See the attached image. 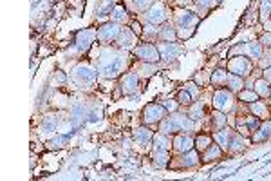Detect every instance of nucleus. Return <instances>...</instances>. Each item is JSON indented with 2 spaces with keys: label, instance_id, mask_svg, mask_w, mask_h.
<instances>
[{
  "label": "nucleus",
  "instance_id": "obj_12",
  "mask_svg": "<svg viewBox=\"0 0 271 181\" xmlns=\"http://www.w3.org/2000/svg\"><path fill=\"white\" fill-rule=\"evenodd\" d=\"M172 149L177 150V152H186V150H192L195 149V140L188 134V132H177V134H174V140H172Z\"/></svg>",
  "mask_w": 271,
  "mask_h": 181
},
{
  "label": "nucleus",
  "instance_id": "obj_21",
  "mask_svg": "<svg viewBox=\"0 0 271 181\" xmlns=\"http://www.w3.org/2000/svg\"><path fill=\"white\" fill-rule=\"evenodd\" d=\"M222 152H224V150L221 149V145L212 143L208 149L203 152V158H201V160H203V163H212V161H215V160H221Z\"/></svg>",
  "mask_w": 271,
  "mask_h": 181
},
{
  "label": "nucleus",
  "instance_id": "obj_18",
  "mask_svg": "<svg viewBox=\"0 0 271 181\" xmlns=\"http://www.w3.org/2000/svg\"><path fill=\"white\" fill-rule=\"evenodd\" d=\"M232 134H233V131H232L230 127H224V129H221V131H215V134H213V141L221 145V149L224 150V152H228Z\"/></svg>",
  "mask_w": 271,
  "mask_h": 181
},
{
  "label": "nucleus",
  "instance_id": "obj_34",
  "mask_svg": "<svg viewBox=\"0 0 271 181\" xmlns=\"http://www.w3.org/2000/svg\"><path fill=\"white\" fill-rule=\"evenodd\" d=\"M212 143H213V138L210 136V134H199V136L195 138V149H197L199 152H204Z\"/></svg>",
  "mask_w": 271,
  "mask_h": 181
},
{
  "label": "nucleus",
  "instance_id": "obj_5",
  "mask_svg": "<svg viewBox=\"0 0 271 181\" xmlns=\"http://www.w3.org/2000/svg\"><path fill=\"white\" fill-rule=\"evenodd\" d=\"M212 105L224 114L232 113L235 109V93H232L230 89H217L212 96Z\"/></svg>",
  "mask_w": 271,
  "mask_h": 181
},
{
  "label": "nucleus",
  "instance_id": "obj_35",
  "mask_svg": "<svg viewBox=\"0 0 271 181\" xmlns=\"http://www.w3.org/2000/svg\"><path fill=\"white\" fill-rule=\"evenodd\" d=\"M175 100L179 101V105H192L194 103V98H192V94L186 91L185 87L181 89L177 93V96H175Z\"/></svg>",
  "mask_w": 271,
  "mask_h": 181
},
{
  "label": "nucleus",
  "instance_id": "obj_20",
  "mask_svg": "<svg viewBox=\"0 0 271 181\" xmlns=\"http://www.w3.org/2000/svg\"><path fill=\"white\" fill-rule=\"evenodd\" d=\"M244 150H246V140H244L242 134H239V132L233 131L232 140H230L228 152H232V154H240V152H244Z\"/></svg>",
  "mask_w": 271,
  "mask_h": 181
},
{
  "label": "nucleus",
  "instance_id": "obj_16",
  "mask_svg": "<svg viewBox=\"0 0 271 181\" xmlns=\"http://www.w3.org/2000/svg\"><path fill=\"white\" fill-rule=\"evenodd\" d=\"M116 44L119 49L123 51H132L136 47V33L130 29V27H123L121 29V33H119V37H117Z\"/></svg>",
  "mask_w": 271,
  "mask_h": 181
},
{
  "label": "nucleus",
  "instance_id": "obj_19",
  "mask_svg": "<svg viewBox=\"0 0 271 181\" xmlns=\"http://www.w3.org/2000/svg\"><path fill=\"white\" fill-rule=\"evenodd\" d=\"M199 160H201V158H199V152L195 149H192V150L183 152V156L179 158V165L185 167V169H192V167H197Z\"/></svg>",
  "mask_w": 271,
  "mask_h": 181
},
{
  "label": "nucleus",
  "instance_id": "obj_7",
  "mask_svg": "<svg viewBox=\"0 0 271 181\" xmlns=\"http://www.w3.org/2000/svg\"><path fill=\"white\" fill-rule=\"evenodd\" d=\"M134 57L137 60H141L143 63H157L161 60V55H159V49H157V45L154 44H139L136 45L134 49Z\"/></svg>",
  "mask_w": 271,
  "mask_h": 181
},
{
  "label": "nucleus",
  "instance_id": "obj_13",
  "mask_svg": "<svg viewBox=\"0 0 271 181\" xmlns=\"http://www.w3.org/2000/svg\"><path fill=\"white\" fill-rule=\"evenodd\" d=\"M119 89H121V93L130 96V94L137 93V89H139V76L136 75V73H127V75L121 76V80H119Z\"/></svg>",
  "mask_w": 271,
  "mask_h": 181
},
{
  "label": "nucleus",
  "instance_id": "obj_24",
  "mask_svg": "<svg viewBox=\"0 0 271 181\" xmlns=\"http://www.w3.org/2000/svg\"><path fill=\"white\" fill-rule=\"evenodd\" d=\"M255 89V93L259 94L260 98H270L271 96V83L264 78H257V80L253 81V87Z\"/></svg>",
  "mask_w": 271,
  "mask_h": 181
},
{
  "label": "nucleus",
  "instance_id": "obj_9",
  "mask_svg": "<svg viewBox=\"0 0 271 181\" xmlns=\"http://www.w3.org/2000/svg\"><path fill=\"white\" fill-rule=\"evenodd\" d=\"M121 24H116V22H107V24L99 25L98 27V42H101L103 45L111 44V42H116L119 33H121Z\"/></svg>",
  "mask_w": 271,
  "mask_h": 181
},
{
  "label": "nucleus",
  "instance_id": "obj_4",
  "mask_svg": "<svg viewBox=\"0 0 271 181\" xmlns=\"http://www.w3.org/2000/svg\"><path fill=\"white\" fill-rule=\"evenodd\" d=\"M71 78L74 80V83L78 87H85V85H93L96 78H98V69L91 67L89 63H78L73 69V75Z\"/></svg>",
  "mask_w": 271,
  "mask_h": 181
},
{
  "label": "nucleus",
  "instance_id": "obj_48",
  "mask_svg": "<svg viewBox=\"0 0 271 181\" xmlns=\"http://www.w3.org/2000/svg\"><path fill=\"white\" fill-rule=\"evenodd\" d=\"M270 118H271V114H270Z\"/></svg>",
  "mask_w": 271,
  "mask_h": 181
},
{
  "label": "nucleus",
  "instance_id": "obj_33",
  "mask_svg": "<svg viewBox=\"0 0 271 181\" xmlns=\"http://www.w3.org/2000/svg\"><path fill=\"white\" fill-rule=\"evenodd\" d=\"M190 109H188V116H190L194 121H199V120L204 116V103L203 101H195V103H192V105H188Z\"/></svg>",
  "mask_w": 271,
  "mask_h": 181
},
{
  "label": "nucleus",
  "instance_id": "obj_43",
  "mask_svg": "<svg viewBox=\"0 0 271 181\" xmlns=\"http://www.w3.org/2000/svg\"><path fill=\"white\" fill-rule=\"evenodd\" d=\"M260 60H262V63H264L266 67H270V65H271V49H268V53H266V57H262Z\"/></svg>",
  "mask_w": 271,
  "mask_h": 181
},
{
  "label": "nucleus",
  "instance_id": "obj_40",
  "mask_svg": "<svg viewBox=\"0 0 271 181\" xmlns=\"http://www.w3.org/2000/svg\"><path fill=\"white\" fill-rule=\"evenodd\" d=\"M163 105H165V109H167L168 113H175L179 107H181V105H179L177 100H175V101H174V100H167V101H163Z\"/></svg>",
  "mask_w": 271,
  "mask_h": 181
},
{
  "label": "nucleus",
  "instance_id": "obj_32",
  "mask_svg": "<svg viewBox=\"0 0 271 181\" xmlns=\"http://www.w3.org/2000/svg\"><path fill=\"white\" fill-rule=\"evenodd\" d=\"M228 89L232 91V93H239V91H242L244 89V78L242 76H237V75H232L230 73L228 75Z\"/></svg>",
  "mask_w": 271,
  "mask_h": 181
},
{
  "label": "nucleus",
  "instance_id": "obj_1",
  "mask_svg": "<svg viewBox=\"0 0 271 181\" xmlns=\"http://www.w3.org/2000/svg\"><path fill=\"white\" fill-rule=\"evenodd\" d=\"M129 65V55L123 49H101L98 58V73L103 78H117Z\"/></svg>",
  "mask_w": 271,
  "mask_h": 181
},
{
  "label": "nucleus",
  "instance_id": "obj_37",
  "mask_svg": "<svg viewBox=\"0 0 271 181\" xmlns=\"http://www.w3.org/2000/svg\"><path fill=\"white\" fill-rule=\"evenodd\" d=\"M185 89L192 94L194 100H197L199 94H201V85H197L195 81H188V83H185Z\"/></svg>",
  "mask_w": 271,
  "mask_h": 181
},
{
  "label": "nucleus",
  "instance_id": "obj_2",
  "mask_svg": "<svg viewBox=\"0 0 271 181\" xmlns=\"http://www.w3.org/2000/svg\"><path fill=\"white\" fill-rule=\"evenodd\" d=\"M157 125H159V132L168 134V136H174L177 132H188L190 134L195 129V121L188 114L177 113V111L167 116V118H163Z\"/></svg>",
  "mask_w": 271,
  "mask_h": 181
},
{
  "label": "nucleus",
  "instance_id": "obj_15",
  "mask_svg": "<svg viewBox=\"0 0 271 181\" xmlns=\"http://www.w3.org/2000/svg\"><path fill=\"white\" fill-rule=\"evenodd\" d=\"M157 49H159L161 60H165V62H174L181 53V47L175 42H161L157 44Z\"/></svg>",
  "mask_w": 271,
  "mask_h": 181
},
{
  "label": "nucleus",
  "instance_id": "obj_27",
  "mask_svg": "<svg viewBox=\"0 0 271 181\" xmlns=\"http://www.w3.org/2000/svg\"><path fill=\"white\" fill-rule=\"evenodd\" d=\"M152 141H154V149H157V150H170L172 149V140H170L168 134L157 132V134H154Z\"/></svg>",
  "mask_w": 271,
  "mask_h": 181
},
{
  "label": "nucleus",
  "instance_id": "obj_25",
  "mask_svg": "<svg viewBox=\"0 0 271 181\" xmlns=\"http://www.w3.org/2000/svg\"><path fill=\"white\" fill-rule=\"evenodd\" d=\"M157 38H159L161 42H175V40H177V31H175L174 25L165 24L159 31H157Z\"/></svg>",
  "mask_w": 271,
  "mask_h": 181
},
{
  "label": "nucleus",
  "instance_id": "obj_14",
  "mask_svg": "<svg viewBox=\"0 0 271 181\" xmlns=\"http://www.w3.org/2000/svg\"><path fill=\"white\" fill-rule=\"evenodd\" d=\"M94 40H98V31H94V29H83L76 35V47L80 51H89V47L94 44Z\"/></svg>",
  "mask_w": 271,
  "mask_h": 181
},
{
  "label": "nucleus",
  "instance_id": "obj_3",
  "mask_svg": "<svg viewBox=\"0 0 271 181\" xmlns=\"http://www.w3.org/2000/svg\"><path fill=\"white\" fill-rule=\"evenodd\" d=\"M199 17L195 13L188 11V9H179L175 11V24H177V29H181L179 33H183L181 38H190L194 35V27L197 25ZM177 33V35H179Z\"/></svg>",
  "mask_w": 271,
  "mask_h": 181
},
{
  "label": "nucleus",
  "instance_id": "obj_10",
  "mask_svg": "<svg viewBox=\"0 0 271 181\" xmlns=\"http://www.w3.org/2000/svg\"><path fill=\"white\" fill-rule=\"evenodd\" d=\"M252 62H250V58L244 57V55H239V57H233L230 58L228 62V71L232 75H237V76H242V78H246L250 73H252Z\"/></svg>",
  "mask_w": 271,
  "mask_h": 181
},
{
  "label": "nucleus",
  "instance_id": "obj_28",
  "mask_svg": "<svg viewBox=\"0 0 271 181\" xmlns=\"http://www.w3.org/2000/svg\"><path fill=\"white\" fill-rule=\"evenodd\" d=\"M152 138H154V134H152V131L150 129H147L145 125L143 127H137V129H134V140L137 141V143H148V141H152Z\"/></svg>",
  "mask_w": 271,
  "mask_h": 181
},
{
  "label": "nucleus",
  "instance_id": "obj_47",
  "mask_svg": "<svg viewBox=\"0 0 271 181\" xmlns=\"http://www.w3.org/2000/svg\"><path fill=\"white\" fill-rule=\"evenodd\" d=\"M270 19H271V15H270Z\"/></svg>",
  "mask_w": 271,
  "mask_h": 181
},
{
  "label": "nucleus",
  "instance_id": "obj_45",
  "mask_svg": "<svg viewBox=\"0 0 271 181\" xmlns=\"http://www.w3.org/2000/svg\"><path fill=\"white\" fill-rule=\"evenodd\" d=\"M262 78H264V80H268L271 83V65H270V67H266L264 71H262Z\"/></svg>",
  "mask_w": 271,
  "mask_h": 181
},
{
  "label": "nucleus",
  "instance_id": "obj_17",
  "mask_svg": "<svg viewBox=\"0 0 271 181\" xmlns=\"http://www.w3.org/2000/svg\"><path fill=\"white\" fill-rule=\"evenodd\" d=\"M268 140H271V120H264L259 129L252 134L253 143H262V141H268Z\"/></svg>",
  "mask_w": 271,
  "mask_h": 181
},
{
  "label": "nucleus",
  "instance_id": "obj_6",
  "mask_svg": "<svg viewBox=\"0 0 271 181\" xmlns=\"http://www.w3.org/2000/svg\"><path fill=\"white\" fill-rule=\"evenodd\" d=\"M168 116V111L165 109L163 103H155V101H150L145 105L141 113V118H143V123L145 125H155L159 123L163 118H167Z\"/></svg>",
  "mask_w": 271,
  "mask_h": 181
},
{
  "label": "nucleus",
  "instance_id": "obj_38",
  "mask_svg": "<svg viewBox=\"0 0 271 181\" xmlns=\"http://www.w3.org/2000/svg\"><path fill=\"white\" fill-rule=\"evenodd\" d=\"M42 129L45 132H51V131H56V118L55 116H45L42 121Z\"/></svg>",
  "mask_w": 271,
  "mask_h": 181
},
{
  "label": "nucleus",
  "instance_id": "obj_44",
  "mask_svg": "<svg viewBox=\"0 0 271 181\" xmlns=\"http://www.w3.org/2000/svg\"><path fill=\"white\" fill-rule=\"evenodd\" d=\"M130 29L136 33V35H143V29H141V25L137 24V22H132V25H130Z\"/></svg>",
  "mask_w": 271,
  "mask_h": 181
},
{
  "label": "nucleus",
  "instance_id": "obj_11",
  "mask_svg": "<svg viewBox=\"0 0 271 181\" xmlns=\"http://www.w3.org/2000/svg\"><path fill=\"white\" fill-rule=\"evenodd\" d=\"M145 19H147V22H150V24H154V25L167 24V20H168L167 7L163 6L161 2H154V4L145 11Z\"/></svg>",
  "mask_w": 271,
  "mask_h": 181
},
{
  "label": "nucleus",
  "instance_id": "obj_30",
  "mask_svg": "<svg viewBox=\"0 0 271 181\" xmlns=\"http://www.w3.org/2000/svg\"><path fill=\"white\" fill-rule=\"evenodd\" d=\"M226 123H228V116L215 109V111L212 113V125H213V129H215V131H221V129L226 127Z\"/></svg>",
  "mask_w": 271,
  "mask_h": 181
},
{
  "label": "nucleus",
  "instance_id": "obj_29",
  "mask_svg": "<svg viewBox=\"0 0 271 181\" xmlns=\"http://www.w3.org/2000/svg\"><path fill=\"white\" fill-rule=\"evenodd\" d=\"M170 150H157L154 149V165L157 169H163V167H167L168 163H170V154H168Z\"/></svg>",
  "mask_w": 271,
  "mask_h": 181
},
{
  "label": "nucleus",
  "instance_id": "obj_31",
  "mask_svg": "<svg viewBox=\"0 0 271 181\" xmlns=\"http://www.w3.org/2000/svg\"><path fill=\"white\" fill-rule=\"evenodd\" d=\"M237 96H239V100L242 101V103H246V105L259 100V94L255 93V89H252V87H246V89H242V91H239Z\"/></svg>",
  "mask_w": 271,
  "mask_h": 181
},
{
  "label": "nucleus",
  "instance_id": "obj_26",
  "mask_svg": "<svg viewBox=\"0 0 271 181\" xmlns=\"http://www.w3.org/2000/svg\"><path fill=\"white\" fill-rule=\"evenodd\" d=\"M111 22H116V24H125L127 20H129V11H127V7L121 6V4H117L114 6V9L111 11Z\"/></svg>",
  "mask_w": 271,
  "mask_h": 181
},
{
  "label": "nucleus",
  "instance_id": "obj_36",
  "mask_svg": "<svg viewBox=\"0 0 271 181\" xmlns=\"http://www.w3.org/2000/svg\"><path fill=\"white\" fill-rule=\"evenodd\" d=\"M154 2H157V0H130V4L134 6L136 11H147Z\"/></svg>",
  "mask_w": 271,
  "mask_h": 181
},
{
  "label": "nucleus",
  "instance_id": "obj_46",
  "mask_svg": "<svg viewBox=\"0 0 271 181\" xmlns=\"http://www.w3.org/2000/svg\"><path fill=\"white\" fill-rule=\"evenodd\" d=\"M268 27H270V29H268V31H270V33H271V24H270V25H268Z\"/></svg>",
  "mask_w": 271,
  "mask_h": 181
},
{
  "label": "nucleus",
  "instance_id": "obj_41",
  "mask_svg": "<svg viewBox=\"0 0 271 181\" xmlns=\"http://www.w3.org/2000/svg\"><path fill=\"white\" fill-rule=\"evenodd\" d=\"M259 42L262 44V47H264V49H271V33H270V31L264 33V35L260 37Z\"/></svg>",
  "mask_w": 271,
  "mask_h": 181
},
{
  "label": "nucleus",
  "instance_id": "obj_42",
  "mask_svg": "<svg viewBox=\"0 0 271 181\" xmlns=\"http://www.w3.org/2000/svg\"><path fill=\"white\" fill-rule=\"evenodd\" d=\"M195 4L199 9H208V7H212V0H195Z\"/></svg>",
  "mask_w": 271,
  "mask_h": 181
},
{
  "label": "nucleus",
  "instance_id": "obj_39",
  "mask_svg": "<svg viewBox=\"0 0 271 181\" xmlns=\"http://www.w3.org/2000/svg\"><path fill=\"white\" fill-rule=\"evenodd\" d=\"M271 15V0H262V4H260V17L262 19H270Z\"/></svg>",
  "mask_w": 271,
  "mask_h": 181
},
{
  "label": "nucleus",
  "instance_id": "obj_23",
  "mask_svg": "<svg viewBox=\"0 0 271 181\" xmlns=\"http://www.w3.org/2000/svg\"><path fill=\"white\" fill-rule=\"evenodd\" d=\"M228 69H215L210 76V81L213 87H224L228 83Z\"/></svg>",
  "mask_w": 271,
  "mask_h": 181
},
{
  "label": "nucleus",
  "instance_id": "obj_8",
  "mask_svg": "<svg viewBox=\"0 0 271 181\" xmlns=\"http://www.w3.org/2000/svg\"><path fill=\"white\" fill-rule=\"evenodd\" d=\"M235 53H240V55L259 62L260 58L264 57V47H262L259 40H253V42H246V44L242 45H235L233 49H232V55H235Z\"/></svg>",
  "mask_w": 271,
  "mask_h": 181
},
{
  "label": "nucleus",
  "instance_id": "obj_22",
  "mask_svg": "<svg viewBox=\"0 0 271 181\" xmlns=\"http://www.w3.org/2000/svg\"><path fill=\"white\" fill-rule=\"evenodd\" d=\"M248 109H250V113L255 114L257 118H260L262 121L264 120H270V111H268V107H266L264 101H253V103H248Z\"/></svg>",
  "mask_w": 271,
  "mask_h": 181
}]
</instances>
